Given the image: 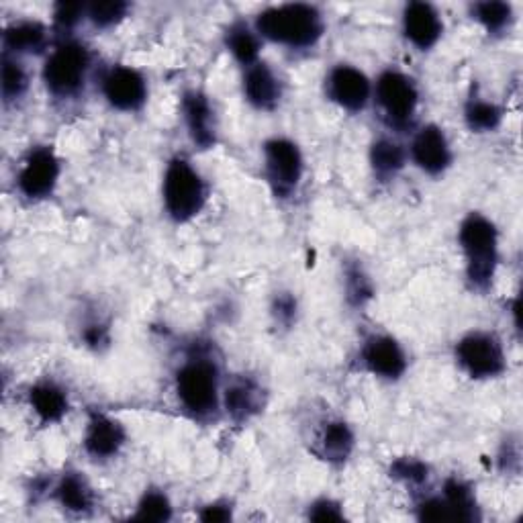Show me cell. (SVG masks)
<instances>
[{"label":"cell","instance_id":"6da1fadb","mask_svg":"<svg viewBox=\"0 0 523 523\" xmlns=\"http://www.w3.org/2000/svg\"><path fill=\"white\" fill-rule=\"evenodd\" d=\"M323 17L311 5H280L262 11L256 19V33L274 43L293 47H311L323 35Z\"/></svg>","mask_w":523,"mask_h":523},{"label":"cell","instance_id":"7a4b0ae2","mask_svg":"<svg viewBox=\"0 0 523 523\" xmlns=\"http://www.w3.org/2000/svg\"><path fill=\"white\" fill-rule=\"evenodd\" d=\"M460 246L466 256V276L474 289L487 291L499 262V233L493 221L481 213H470L460 225Z\"/></svg>","mask_w":523,"mask_h":523},{"label":"cell","instance_id":"3957f363","mask_svg":"<svg viewBox=\"0 0 523 523\" xmlns=\"http://www.w3.org/2000/svg\"><path fill=\"white\" fill-rule=\"evenodd\" d=\"M164 207L176 223L197 217L207 201V186L201 174L184 158H174L164 174Z\"/></svg>","mask_w":523,"mask_h":523},{"label":"cell","instance_id":"277c9868","mask_svg":"<svg viewBox=\"0 0 523 523\" xmlns=\"http://www.w3.org/2000/svg\"><path fill=\"white\" fill-rule=\"evenodd\" d=\"M182 407L195 417H209L219 405V370L207 358H190L176 374Z\"/></svg>","mask_w":523,"mask_h":523},{"label":"cell","instance_id":"5b68a950","mask_svg":"<svg viewBox=\"0 0 523 523\" xmlns=\"http://www.w3.org/2000/svg\"><path fill=\"white\" fill-rule=\"evenodd\" d=\"M90 54L78 41H64L45 60L43 82L56 99H72L84 88Z\"/></svg>","mask_w":523,"mask_h":523},{"label":"cell","instance_id":"8992f818","mask_svg":"<svg viewBox=\"0 0 523 523\" xmlns=\"http://www.w3.org/2000/svg\"><path fill=\"white\" fill-rule=\"evenodd\" d=\"M456 360L472 378H497L505 372V352L497 336L472 331L456 344Z\"/></svg>","mask_w":523,"mask_h":523},{"label":"cell","instance_id":"52a82bcc","mask_svg":"<svg viewBox=\"0 0 523 523\" xmlns=\"http://www.w3.org/2000/svg\"><path fill=\"white\" fill-rule=\"evenodd\" d=\"M264 170L276 197H289L303 176V156L291 139L274 137L264 144Z\"/></svg>","mask_w":523,"mask_h":523},{"label":"cell","instance_id":"ba28073f","mask_svg":"<svg viewBox=\"0 0 523 523\" xmlns=\"http://www.w3.org/2000/svg\"><path fill=\"white\" fill-rule=\"evenodd\" d=\"M376 101L395 127H405L413 119L419 92L411 78L397 70H387L376 80Z\"/></svg>","mask_w":523,"mask_h":523},{"label":"cell","instance_id":"9c48e42d","mask_svg":"<svg viewBox=\"0 0 523 523\" xmlns=\"http://www.w3.org/2000/svg\"><path fill=\"white\" fill-rule=\"evenodd\" d=\"M60 178V162L50 148H35L29 152L17 184L27 199H45L54 193Z\"/></svg>","mask_w":523,"mask_h":523},{"label":"cell","instance_id":"30bf717a","mask_svg":"<svg viewBox=\"0 0 523 523\" xmlns=\"http://www.w3.org/2000/svg\"><path fill=\"white\" fill-rule=\"evenodd\" d=\"M103 94L113 109L131 113L146 105L148 84L135 68L115 66L103 78Z\"/></svg>","mask_w":523,"mask_h":523},{"label":"cell","instance_id":"8fae6325","mask_svg":"<svg viewBox=\"0 0 523 523\" xmlns=\"http://www.w3.org/2000/svg\"><path fill=\"white\" fill-rule=\"evenodd\" d=\"M372 94V84L368 76L348 64H340L327 76V97L346 111H362Z\"/></svg>","mask_w":523,"mask_h":523},{"label":"cell","instance_id":"7c38bea8","mask_svg":"<svg viewBox=\"0 0 523 523\" xmlns=\"http://www.w3.org/2000/svg\"><path fill=\"white\" fill-rule=\"evenodd\" d=\"M411 158L425 174L438 176L452 164V150L446 133L438 125H425L413 139Z\"/></svg>","mask_w":523,"mask_h":523},{"label":"cell","instance_id":"4fadbf2b","mask_svg":"<svg viewBox=\"0 0 523 523\" xmlns=\"http://www.w3.org/2000/svg\"><path fill=\"white\" fill-rule=\"evenodd\" d=\"M182 113L193 144L201 150H209L217 141V121L211 101L199 90H188L182 97Z\"/></svg>","mask_w":523,"mask_h":523},{"label":"cell","instance_id":"5bb4252c","mask_svg":"<svg viewBox=\"0 0 523 523\" xmlns=\"http://www.w3.org/2000/svg\"><path fill=\"white\" fill-rule=\"evenodd\" d=\"M444 23L438 11L427 3H409L403 13V33L405 37L419 47V50H432L440 41Z\"/></svg>","mask_w":523,"mask_h":523},{"label":"cell","instance_id":"9a60e30c","mask_svg":"<svg viewBox=\"0 0 523 523\" xmlns=\"http://www.w3.org/2000/svg\"><path fill=\"white\" fill-rule=\"evenodd\" d=\"M362 360L366 368L380 378L397 380L407 370L403 348L389 336H372L362 350Z\"/></svg>","mask_w":523,"mask_h":523},{"label":"cell","instance_id":"2e32d148","mask_svg":"<svg viewBox=\"0 0 523 523\" xmlns=\"http://www.w3.org/2000/svg\"><path fill=\"white\" fill-rule=\"evenodd\" d=\"M123 444H125V430L119 421L103 413L90 415L84 434V448L92 458L97 460L113 458L119 454Z\"/></svg>","mask_w":523,"mask_h":523},{"label":"cell","instance_id":"e0dca14e","mask_svg":"<svg viewBox=\"0 0 523 523\" xmlns=\"http://www.w3.org/2000/svg\"><path fill=\"white\" fill-rule=\"evenodd\" d=\"M244 94L252 107L260 111H272L282 97V86L278 76L268 64L256 62L246 68L244 76Z\"/></svg>","mask_w":523,"mask_h":523},{"label":"cell","instance_id":"ac0fdd59","mask_svg":"<svg viewBox=\"0 0 523 523\" xmlns=\"http://www.w3.org/2000/svg\"><path fill=\"white\" fill-rule=\"evenodd\" d=\"M223 403L227 413L235 421H246L262 409V391L256 383H252V380L246 378L233 380V383L227 385L225 389Z\"/></svg>","mask_w":523,"mask_h":523},{"label":"cell","instance_id":"d6986e66","mask_svg":"<svg viewBox=\"0 0 523 523\" xmlns=\"http://www.w3.org/2000/svg\"><path fill=\"white\" fill-rule=\"evenodd\" d=\"M29 405L43 423H56L68 413V397L56 383L43 380L29 391Z\"/></svg>","mask_w":523,"mask_h":523},{"label":"cell","instance_id":"ffe728a7","mask_svg":"<svg viewBox=\"0 0 523 523\" xmlns=\"http://www.w3.org/2000/svg\"><path fill=\"white\" fill-rule=\"evenodd\" d=\"M47 45V31L37 21H17L5 29V47L15 54H39Z\"/></svg>","mask_w":523,"mask_h":523},{"label":"cell","instance_id":"44dd1931","mask_svg":"<svg viewBox=\"0 0 523 523\" xmlns=\"http://www.w3.org/2000/svg\"><path fill=\"white\" fill-rule=\"evenodd\" d=\"M56 501L72 513H86L94 505V493L88 481L78 472H68L56 485Z\"/></svg>","mask_w":523,"mask_h":523},{"label":"cell","instance_id":"7402d4cb","mask_svg":"<svg viewBox=\"0 0 523 523\" xmlns=\"http://www.w3.org/2000/svg\"><path fill=\"white\" fill-rule=\"evenodd\" d=\"M354 450V434L344 421H329L319 438V454L329 462H344Z\"/></svg>","mask_w":523,"mask_h":523},{"label":"cell","instance_id":"603a6c76","mask_svg":"<svg viewBox=\"0 0 523 523\" xmlns=\"http://www.w3.org/2000/svg\"><path fill=\"white\" fill-rule=\"evenodd\" d=\"M370 164L378 178H393L405 166V150L393 139H376L370 148Z\"/></svg>","mask_w":523,"mask_h":523},{"label":"cell","instance_id":"cb8c5ba5","mask_svg":"<svg viewBox=\"0 0 523 523\" xmlns=\"http://www.w3.org/2000/svg\"><path fill=\"white\" fill-rule=\"evenodd\" d=\"M225 43L229 47V52L233 54V58L240 62L242 66L250 68L258 62L260 56V37L258 33H254L248 25L244 23H235L227 29L225 35Z\"/></svg>","mask_w":523,"mask_h":523},{"label":"cell","instance_id":"d4e9b609","mask_svg":"<svg viewBox=\"0 0 523 523\" xmlns=\"http://www.w3.org/2000/svg\"><path fill=\"white\" fill-rule=\"evenodd\" d=\"M444 501L448 503L452 511V519L458 521H477L479 519V509H477V499L472 495V489L458 481L450 479L444 485Z\"/></svg>","mask_w":523,"mask_h":523},{"label":"cell","instance_id":"484cf974","mask_svg":"<svg viewBox=\"0 0 523 523\" xmlns=\"http://www.w3.org/2000/svg\"><path fill=\"white\" fill-rule=\"evenodd\" d=\"M464 119H466V125L472 131L491 133V131H495L501 125L503 111L495 103H491V101L470 99L466 109H464Z\"/></svg>","mask_w":523,"mask_h":523},{"label":"cell","instance_id":"4316f807","mask_svg":"<svg viewBox=\"0 0 523 523\" xmlns=\"http://www.w3.org/2000/svg\"><path fill=\"white\" fill-rule=\"evenodd\" d=\"M472 15L489 33H501L513 21V7L507 3H479L472 7Z\"/></svg>","mask_w":523,"mask_h":523},{"label":"cell","instance_id":"83f0119b","mask_svg":"<svg viewBox=\"0 0 523 523\" xmlns=\"http://www.w3.org/2000/svg\"><path fill=\"white\" fill-rule=\"evenodd\" d=\"M172 517L170 499L162 491H146L137 503V511L133 515L135 521H168Z\"/></svg>","mask_w":523,"mask_h":523},{"label":"cell","instance_id":"f1b7e54d","mask_svg":"<svg viewBox=\"0 0 523 523\" xmlns=\"http://www.w3.org/2000/svg\"><path fill=\"white\" fill-rule=\"evenodd\" d=\"M27 86H29V78H27L25 68L19 62L5 56V60H3V97H5V101L11 103V101L21 99Z\"/></svg>","mask_w":523,"mask_h":523},{"label":"cell","instance_id":"f546056e","mask_svg":"<svg viewBox=\"0 0 523 523\" xmlns=\"http://www.w3.org/2000/svg\"><path fill=\"white\" fill-rule=\"evenodd\" d=\"M127 11H129V5L121 3V0H115V3H94L86 9V17L92 21L94 27L109 29V27L117 25L119 21H123Z\"/></svg>","mask_w":523,"mask_h":523},{"label":"cell","instance_id":"4dcf8cb0","mask_svg":"<svg viewBox=\"0 0 523 523\" xmlns=\"http://www.w3.org/2000/svg\"><path fill=\"white\" fill-rule=\"evenodd\" d=\"M427 466L417 458H399L391 466V474L395 479L407 483V485H421L427 481Z\"/></svg>","mask_w":523,"mask_h":523},{"label":"cell","instance_id":"1f68e13d","mask_svg":"<svg viewBox=\"0 0 523 523\" xmlns=\"http://www.w3.org/2000/svg\"><path fill=\"white\" fill-rule=\"evenodd\" d=\"M417 517L421 521H446L452 519V511L444 497H430L417 505Z\"/></svg>","mask_w":523,"mask_h":523},{"label":"cell","instance_id":"d6a6232c","mask_svg":"<svg viewBox=\"0 0 523 523\" xmlns=\"http://www.w3.org/2000/svg\"><path fill=\"white\" fill-rule=\"evenodd\" d=\"M86 9L82 3H60L54 9V21L60 29H74L86 15Z\"/></svg>","mask_w":523,"mask_h":523},{"label":"cell","instance_id":"836d02e7","mask_svg":"<svg viewBox=\"0 0 523 523\" xmlns=\"http://www.w3.org/2000/svg\"><path fill=\"white\" fill-rule=\"evenodd\" d=\"M272 315L278 323L282 325H291L295 321V315H297V301L293 295L289 293H280L276 299H274V305H272Z\"/></svg>","mask_w":523,"mask_h":523},{"label":"cell","instance_id":"e575fe53","mask_svg":"<svg viewBox=\"0 0 523 523\" xmlns=\"http://www.w3.org/2000/svg\"><path fill=\"white\" fill-rule=\"evenodd\" d=\"M370 282L368 278L360 272V268H354L348 272V297L354 303H364L366 299H370Z\"/></svg>","mask_w":523,"mask_h":523},{"label":"cell","instance_id":"d590c367","mask_svg":"<svg viewBox=\"0 0 523 523\" xmlns=\"http://www.w3.org/2000/svg\"><path fill=\"white\" fill-rule=\"evenodd\" d=\"M309 519H313V521H342L344 519V511H342V507L336 501L321 499V501L311 505Z\"/></svg>","mask_w":523,"mask_h":523},{"label":"cell","instance_id":"8d00e7d4","mask_svg":"<svg viewBox=\"0 0 523 523\" xmlns=\"http://www.w3.org/2000/svg\"><path fill=\"white\" fill-rule=\"evenodd\" d=\"M203 521H227L231 519V509L227 505H221V503H215V505H209L201 511L199 515Z\"/></svg>","mask_w":523,"mask_h":523},{"label":"cell","instance_id":"74e56055","mask_svg":"<svg viewBox=\"0 0 523 523\" xmlns=\"http://www.w3.org/2000/svg\"><path fill=\"white\" fill-rule=\"evenodd\" d=\"M84 340H86L88 346L99 348L101 344L107 342V331H105L103 325H90V327H86V331H84Z\"/></svg>","mask_w":523,"mask_h":523}]
</instances>
